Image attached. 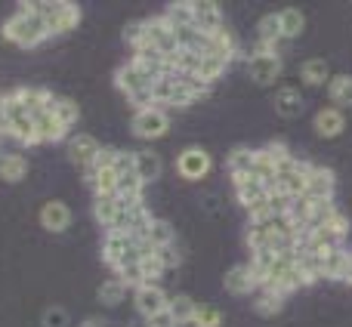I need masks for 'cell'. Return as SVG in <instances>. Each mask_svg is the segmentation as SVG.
<instances>
[{
	"mask_svg": "<svg viewBox=\"0 0 352 327\" xmlns=\"http://www.w3.org/2000/svg\"><path fill=\"white\" fill-rule=\"evenodd\" d=\"M0 34H3L10 43L22 47V49L41 47V43L50 37L47 34V25H43V19L37 16L31 3H19L16 10H12V16L0 25Z\"/></svg>",
	"mask_w": 352,
	"mask_h": 327,
	"instance_id": "1",
	"label": "cell"
},
{
	"mask_svg": "<svg viewBox=\"0 0 352 327\" xmlns=\"http://www.w3.org/2000/svg\"><path fill=\"white\" fill-rule=\"evenodd\" d=\"M34 12L43 19V25H47V34H68V31H74L80 25V6L78 3H68V0H56V3H47V0H37Z\"/></svg>",
	"mask_w": 352,
	"mask_h": 327,
	"instance_id": "2",
	"label": "cell"
},
{
	"mask_svg": "<svg viewBox=\"0 0 352 327\" xmlns=\"http://www.w3.org/2000/svg\"><path fill=\"white\" fill-rule=\"evenodd\" d=\"M140 238L130 235V232H105L102 235V262L111 269V272H118L121 266H127V262H140Z\"/></svg>",
	"mask_w": 352,
	"mask_h": 327,
	"instance_id": "3",
	"label": "cell"
},
{
	"mask_svg": "<svg viewBox=\"0 0 352 327\" xmlns=\"http://www.w3.org/2000/svg\"><path fill=\"white\" fill-rule=\"evenodd\" d=\"M130 130H133L136 139L155 142V139H161V136H167V130H170V115H167L161 105H148V109L133 111Z\"/></svg>",
	"mask_w": 352,
	"mask_h": 327,
	"instance_id": "4",
	"label": "cell"
},
{
	"mask_svg": "<svg viewBox=\"0 0 352 327\" xmlns=\"http://www.w3.org/2000/svg\"><path fill=\"white\" fill-rule=\"evenodd\" d=\"M127 201H121L118 194H109V198H93V219L99 223L102 232H127V213H130Z\"/></svg>",
	"mask_w": 352,
	"mask_h": 327,
	"instance_id": "5",
	"label": "cell"
},
{
	"mask_svg": "<svg viewBox=\"0 0 352 327\" xmlns=\"http://www.w3.org/2000/svg\"><path fill=\"white\" fill-rule=\"evenodd\" d=\"M309 167H312V164L303 161V158H291L287 164H281V170H278V176H275L272 188H275V192H285L287 198H303Z\"/></svg>",
	"mask_w": 352,
	"mask_h": 327,
	"instance_id": "6",
	"label": "cell"
},
{
	"mask_svg": "<svg viewBox=\"0 0 352 327\" xmlns=\"http://www.w3.org/2000/svg\"><path fill=\"white\" fill-rule=\"evenodd\" d=\"M210 170H213V158L201 146H188L176 155V173L186 182H201L204 176H210Z\"/></svg>",
	"mask_w": 352,
	"mask_h": 327,
	"instance_id": "7",
	"label": "cell"
},
{
	"mask_svg": "<svg viewBox=\"0 0 352 327\" xmlns=\"http://www.w3.org/2000/svg\"><path fill=\"white\" fill-rule=\"evenodd\" d=\"M167 303H170V293L164 291L161 284H142L133 291V306L142 318H158L167 312Z\"/></svg>",
	"mask_w": 352,
	"mask_h": 327,
	"instance_id": "8",
	"label": "cell"
},
{
	"mask_svg": "<svg viewBox=\"0 0 352 327\" xmlns=\"http://www.w3.org/2000/svg\"><path fill=\"white\" fill-rule=\"evenodd\" d=\"M99 152H102V142H99L96 136H90V133L68 136V161H72L74 167H80L84 173L93 167V164H96Z\"/></svg>",
	"mask_w": 352,
	"mask_h": 327,
	"instance_id": "9",
	"label": "cell"
},
{
	"mask_svg": "<svg viewBox=\"0 0 352 327\" xmlns=\"http://www.w3.org/2000/svg\"><path fill=\"white\" fill-rule=\"evenodd\" d=\"M285 65H281V56H248V74L254 84L260 87H272L281 78Z\"/></svg>",
	"mask_w": 352,
	"mask_h": 327,
	"instance_id": "10",
	"label": "cell"
},
{
	"mask_svg": "<svg viewBox=\"0 0 352 327\" xmlns=\"http://www.w3.org/2000/svg\"><path fill=\"white\" fill-rule=\"evenodd\" d=\"M37 223L50 232V235H62L72 225V207L65 201H47V204L37 210Z\"/></svg>",
	"mask_w": 352,
	"mask_h": 327,
	"instance_id": "11",
	"label": "cell"
},
{
	"mask_svg": "<svg viewBox=\"0 0 352 327\" xmlns=\"http://www.w3.org/2000/svg\"><path fill=\"white\" fill-rule=\"evenodd\" d=\"M334 192H337L334 170L312 164L309 176H306V194H309V198H316V201H334Z\"/></svg>",
	"mask_w": 352,
	"mask_h": 327,
	"instance_id": "12",
	"label": "cell"
},
{
	"mask_svg": "<svg viewBox=\"0 0 352 327\" xmlns=\"http://www.w3.org/2000/svg\"><path fill=\"white\" fill-rule=\"evenodd\" d=\"M115 87L124 93L127 99H133V96H140V93H146V90H152V80L146 78V74L140 71V68L133 65V62H124L121 68L115 71Z\"/></svg>",
	"mask_w": 352,
	"mask_h": 327,
	"instance_id": "13",
	"label": "cell"
},
{
	"mask_svg": "<svg viewBox=\"0 0 352 327\" xmlns=\"http://www.w3.org/2000/svg\"><path fill=\"white\" fill-rule=\"evenodd\" d=\"M72 130L53 115V111H37L34 115V136H37V146H50V142H62L68 139Z\"/></svg>",
	"mask_w": 352,
	"mask_h": 327,
	"instance_id": "14",
	"label": "cell"
},
{
	"mask_svg": "<svg viewBox=\"0 0 352 327\" xmlns=\"http://www.w3.org/2000/svg\"><path fill=\"white\" fill-rule=\"evenodd\" d=\"M223 287L232 293V297H250V293H256V278H254L250 262H238V266H232L229 272L223 275Z\"/></svg>",
	"mask_w": 352,
	"mask_h": 327,
	"instance_id": "15",
	"label": "cell"
},
{
	"mask_svg": "<svg viewBox=\"0 0 352 327\" xmlns=\"http://www.w3.org/2000/svg\"><path fill=\"white\" fill-rule=\"evenodd\" d=\"M232 188H235V198L244 210H250V207H256L260 201L269 198V188L256 176H232Z\"/></svg>",
	"mask_w": 352,
	"mask_h": 327,
	"instance_id": "16",
	"label": "cell"
},
{
	"mask_svg": "<svg viewBox=\"0 0 352 327\" xmlns=\"http://www.w3.org/2000/svg\"><path fill=\"white\" fill-rule=\"evenodd\" d=\"M312 127H316V133L322 136V139H334V136H340L343 130H346V115H343L340 109H334V105H324V109L316 111Z\"/></svg>",
	"mask_w": 352,
	"mask_h": 327,
	"instance_id": "17",
	"label": "cell"
},
{
	"mask_svg": "<svg viewBox=\"0 0 352 327\" xmlns=\"http://www.w3.org/2000/svg\"><path fill=\"white\" fill-rule=\"evenodd\" d=\"M201 56H210V59H219V62H226V65H232V59L238 56L235 34H232L229 28L217 31V34H207V47H204Z\"/></svg>",
	"mask_w": 352,
	"mask_h": 327,
	"instance_id": "18",
	"label": "cell"
},
{
	"mask_svg": "<svg viewBox=\"0 0 352 327\" xmlns=\"http://www.w3.org/2000/svg\"><path fill=\"white\" fill-rule=\"evenodd\" d=\"M192 6H195V28H198L201 34H217V31L226 28V16L217 3H210V0L195 3L192 0Z\"/></svg>",
	"mask_w": 352,
	"mask_h": 327,
	"instance_id": "19",
	"label": "cell"
},
{
	"mask_svg": "<svg viewBox=\"0 0 352 327\" xmlns=\"http://www.w3.org/2000/svg\"><path fill=\"white\" fill-rule=\"evenodd\" d=\"M133 170H136V176L148 185V182L161 179V173H164V161H161V155L152 152V148H136L133 152Z\"/></svg>",
	"mask_w": 352,
	"mask_h": 327,
	"instance_id": "20",
	"label": "cell"
},
{
	"mask_svg": "<svg viewBox=\"0 0 352 327\" xmlns=\"http://www.w3.org/2000/svg\"><path fill=\"white\" fill-rule=\"evenodd\" d=\"M349 262H352V250L346 247H334L322 256V278L331 281H346L349 275Z\"/></svg>",
	"mask_w": 352,
	"mask_h": 327,
	"instance_id": "21",
	"label": "cell"
},
{
	"mask_svg": "<svg viewBox=\"0 0 352 327\" xmlns=\"http://www.w3.org/2000/svg\"><path fill=\"white\" fill-rule=\"evenodd\" d=\"M16 99L22 105L25 115L34 117L37 111H47L50 102H53V93L47 87H16Z\"/></svg>",
	"mask_w": 352,
	"mask_h": 327,
	"instance_id": "22",
	"label": "cell"
},
{
	"mask_svg": "<svg viewBox=\"0 0 352 327\" xmlns=\"http://www.w3.org/2000/svg\"><path fill=\"white\" fill-rule=\"evenodd\" d=\"M275 115H281V117H300L303 115V105H306V99H303V93L297 90V87H278L275 90Z\"/></svg>",
	"mask_w": 352,
	"mask_h": 327,
	"instance_id": "23",
	"label": "cell"
},
{
	"mask_svg": "<svg viewBox=\"0 0 352 327\" xmlns=\"http://www.w3.org/2000/svg\"><path fill=\"white\" fill-rule=\"evenodd\" d=\"M28 176V158L22 152H3L0 155V179L16 185Z\"/></svg>",
	"mask_w": 352,
	"mask_h": 327,
	"instance_id": "24",
	"label": "cell"
},
{
	"mask_svg": "<svg viewBox=\"0 0 352 327\" xmlns=\"http://www.w3.org/2000/svg\"><path fill=\"white\" fill-rule=\"evenodd\" d=\"M10 139L16 142V146H28V148H34V146H37L34 117L25 115V111H16V115L10 117Z\"/></svg>",
	"mask_w": 352,
	"mask_h": 327,
	"instance_id": "25",
	"label": "cell"
},
{
	"mask_svg": "<svg viewBox=\"0 0 352 327\" xmlns=\"http://www.w3.org/2000/svg\"><path fill=\"white\" fill-rule=\"evenodd\" d=\"M84 179H87V185L93 188V198L118 194V173L115 170H87Z\"/></svg>",
	"mask_w": 352,
	"mask_h": 327,
	"instance_id": "26",
	"label": "cell"
},
{
	"mask_svg": "<svg viewBox=\"0 0 352 327\" xmlns=\"http://www.w3.org/2000/svg\"><path fill=\"white\" fill-rule=\"evenodd\" d=\"M142 241H148L155 250H161V247H170V244H176V232H173V225L167 223V219H158L155 216L152 223H148V229L142 232Z\"/></svg>",
	"mask_w": 352,
	"mask_h": 327,
	"instance_id": "27",
	"label": "cell"
},
{
	"mask_svg": "<svg viewBox=\"0 0 352 327\" xmlns=\"http://www.w3.org/2000/svg\"><path fill=\"white\" fill-rule=\"evenodd\" d=\"M195 312H198V303H195L192 297H186V293H176V297H170V303H167V315H170L173 327L192 324Z\"/></svg>",
	"mask_w": 352,
	"mask_h": 327,
	"instance_id": "28",
	"label": "cell"
},
{
	"mask_svg": "<svg viewBox=\"0 0 352 327\" xmlns=\"http://www.w3.org/2000/svg\"><path fill=\"white\" fill-rule=\"evenodd\" d=\"M328 99L334 109H352V74H331L328 80Z\"/></svg>",
	"mask_w": 352,
	"mask_h": 327,
	"instance_id": "29",
	"label": "cell"
},
{
	"mask_svg": "<svg viewBox=\"0 0 352 327\" xmlns=\"http://www.w3.org/2000/svg\"><path fill=\"white\" fill-rule=\"evenodd\" d=\"M278 28H281V41H294V37L303 34L306 16L297 6H285V10H278Z\"/></svg>",
	"mask_w": 352,
	"mask_h": 327,
	"instance_id": "30",
	"label": "cell"
},
{
	"mask_svg": "<svg viewBox=\"0 0 352 327\" xmlns=\"http://www.w3.org/2000/svg\"><path fill=\"white\" fill-rule=\"evenodd\" d=\"M254 161H256V148H250V146L232 148L229 161H226L229 176H250V173H254Z\"/></svg>",
	"mask_w": 352,
	"mask_h": 327,
	"instance_id": "31",
	"label": "cell"
},
{
	"mask_svg": "<svg viewBox=\"0 0 352 327\" xmlns=\"http://www.w3.org/2000/svg\"><path fill=\"white\" fill-rule=\"evenodd\" d=\"M300 80H303L306 87H328L331 80V68L324 59H306L303 65H300Z\"/></svg>",
	"mask_w": 352,
	"mask_h": 327,
	"instance_id": "32",
	"label": "cell"
},
{
	"mask_svg": "<svg viewBox=\"0 0 352 327\" xmlns=\"http://www.w3.org/2000/svg\"><path fill=\"white\" fill-rule=\"evenodd\" d=\"M161 16L170 22V28H195V6L192 0H179V3H167V10Z\"/></svg>",
	"mask_w": 352,
	"mask_h": 327,
	"instance_id": "33",
	"label": "cell"
},
{
	"mask_svg": "<svg viewBox=\"0 0 352 327\" xmlns=\"http://www.w3.org/2000/svg\"><path fill=\"white\" fill-rule=\"evenodd\" d=\"M226 62H219V59H210V56H201L198 59V65H195V71H192V78H198L201 84H207V87H213L219 78L226 74Z\"/></svg>",
	"mask_w": 352,
	"mask_h": 327,
	"instance_id": "34",
	"label": "cell"
},
{
	"mask_svg": "<svg viewBox=\"0 0 352 327\" xmlns=\"http://www.w3.org/2000/svg\"><path fill=\"white\" fill-rule=\"evenodd\" d=\"M142 194H146V182L136 176V170L127 173V176H118V198L121 201H127V204H140Z\"/></svg>",
	"mask_w": 352,
	"mask_h": 327,
	"instance_id": "35",
	"label": "cell"
},
{
	"mask_svg": "<svg viewBox=\"0 0 352 327\" xmlns=\"http://www.w3.org/2000/svg\"><path fill=\"white\" fill-rule=\"evenodd\" d=\"M281 309H285V297H281V293H275V291H256L254 293V312L256 315L272 318V315H278Z\"/></svg>",
	"mask_w": 352,
	"mask_h": 327,
	"instance_id": "36",
	"label": "cell"
},
{
	"mask_svg": "<svg viewBox=\"0 0 352 327\" xmlns=\"http://www.w3.org/2000/svg\"><path fill=\"white\" fill-rule=\"evenodd\" d=\"M47 111H53L56 117H59L62 124H65L68 130L74 127V124L80 121V109H78V102L74 99H68V96H53V102H50V109Z\"/></svg>",
	"mask_w": 352,
	"mask_h": 327,
	"instance_id": "37",
	"label": "cell"
},
{
	"mask_svg": "<svg viewBox=\"0 0 352 327\" xmlns=\"http://www.w3.org/2000/svg\"><path fill=\"white\" fill-rule=\"evenodd\" d=\"M96 297H99V303H102V306H109V309H115V306H121L124 300H127V287H124L118 278H105L102 284H99Z\"/></svg>",
	"mask_w": 352,
	"mask_h": 327,
	"instance_id": "38",
	"label": "cell"
},
{
	"mask_svg": "<svg viewBox=\"0 0 352 327\" xmlns=\"http://www.w3.org/2000/svg\"><path fill=\"white\" fill-rule=\"evenodd\" d=\"M256 41L260 43H275L281 47V28H278V12H266L256 22Z\"/></svg>",
	"mask_w": 352,
	"mask_h": 327,
	"instance_id": "39",
	"label": "cell"
},
{
	"mask_svg": "<svg viewBox=\"0 0 352 327\" xmlns=\"http://www.w3.org/2000/svg\"><path fill=\"white\" fill-rule=\"evenodd\" d=\"M140 272H142V284H161V278H164V266H161L158 253L142 256V260H140Z\"/></svg>",
	"mask_w": 352,
	"mask_h": 327,
	"instance_id": "40",
	"label": "cell"
},
{
	"mask_svg": "<svg viewBox=\"0 0 352 327\" xmlns=\"http://www.w3.org/2000/svg\"><path fill=\"white\" fill-rule=\"evenodd\" d=\"M219 324H223V312L217 306H198L192 327H219Z\"/></svg>",
	"mask_w": 352,
	"mask_h": 327,
	"instance_id": "41",
	"label": "cell"
},
{
	"mask_svg": "<svg viewBox=\"0 0 352 327\" xmlns=\"http://www.w3.org/2000/svg\"><path fill=\"white\" fill-rule=\"evenodd\" d=\"M43 327H68V312L62 309V306H50V309H43V318H41Z\"/></svg>",
	"mask_w": 352,
	"mask_h": 327,
	"instance_id": "42",
	"label": "cell"
},
{
	"mask_svg": "<svg viewBox=\"0 0 352 327\" xmlns=\"http://www.w3.org/2000/svg\"><path fill=\"white\" fill-rule=\"evenodd\" d=\"M10 115H12V99L10 93H0V142L10 139Z\"/></svg>",
	"mask_w": 352,
	"mask_h": 327,
	"instance_id": "43",
	"label": "cell"
},
{
	"mask_svg": "<svg viewBox=\"0 0 352 327\" xmlns=\"http://www.w3.org/2000/svg\"><path fill=\"white\" fill-rule=\"evenodd\" d=\"M158 260H161V266H164V272H170V269H176L182 262V253H179V247H176V244H170V247H161L158 250Z\"/></svg>",
	"mask_w": 352,
	"mask_h": 327,
	"instance_id": "44",
	"label": "cell"
},
{
	"mask_svg": "<svg viewBox=\"0 0 352 327\" xmlns=\"http://www.w3.org/2000/svg\"><path fill=\"white\" fill-rule=\"evenodd\" d=\"M124 41L130 43V49L140 47V43H142V19H140V22H130L127 28H124Z\"/></svg>",
	"mask_w": 352,
	"mask_h": 327,
	"instance_id": "45",
	"label": "cell"
},
{
	"mask_svg": "<svg viewBox=\"0 0 352 327\" xmlns=\"http://www.w3.org/2000/svg\"><path fill=\"white\" fill-rule=\"evenodd\" d=\"M146 327H173V322H170V315L164 312V315H158V318H148Z\"/></svg>",
	"mask_w": 352,
	"mask_h": 327,
	"instance_id": "46",
	"label": "cell"
},
{
	"mask_svg": "<svg viewBox=\"0 0 352 327\" xmlns=\"http://www.w3.org/2000/svg\"><path fill=\"white\" fill-rule=\"evenodd\" d=\"M80 327H105V324H99V322H84Z\"/></svg>",
	"mask_w": 352,
	"mask_h": 327,
	"instance_id": "47",
	"label": "cell"
},
{
	"mask_svg": "<svg viewBox=\"0 0 352 327\" xmlns=\"http://www.w3.org/2000/svg\"><path fill=\"white\" fill-rule=\"evenodd\" d=\"M0 155H3V152H0Z\"/></svg>",
	"mask_w": 352,
	"mask_h": 327,
	"instance_id": "48",
	"label": "cell"
}]
</instances>
